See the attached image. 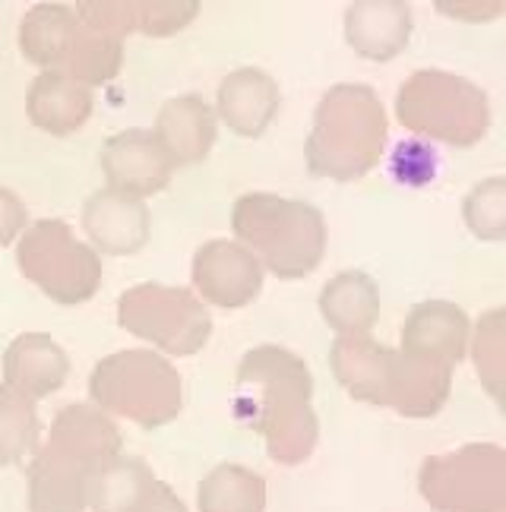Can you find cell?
Wrapping results in <instances>:
<instances>
[{"instance_id":"1","label":"cell","mask_w":506,"mask_h":512,"mask_svg":"<svg viewBox=\"0 0 506 512\" xmlns=\"http://www.w3.org/2000/svg\"><path fill=\"white\" fill-rule=\"evenodd\" d=\"M238 418L266 440V452L279 465H301L317 446L320 424L310 396L314 377L307 364L279 345H260L244 354L238 367Z\"/></svg>"},{"instance_id":"2","label":"cell","mask_w":506,"mask_h":512,"mask_svg":"<svg viewBox=\"0 0 506 512\" xmlns=\"http://www.w3.org/2000/svg\"><path fill=\"white\" fill-rule=\"evenodd\" d=\"M389 121L380 95L364 83H339L314 111V130L307 136V171L326 181H358L371 174L386 149Z\"/></svg>"},{"instance_id":"3","label":"cell","mask_w":506,"mask_h":512,"mask_svg":"<svg viewBox=\"0 0 506 512\" xmlns=\"http://www.w3.org/2000/svg\"><path fill=\"white\" fill-rule=\"evenodd\" d=\"M231 231L282 282L307 279L326 256V219L314 203L279 193H244L231 209Z\"/></svg>"},{"instance_id":"4","label":"cell","mask_w":506,"mask_h":512,"mask_svg":"<svg viewBox=\"0 0 506 512\" xmlns=\"http://www.w3.org/2000/svg\"><path fill=\"white\" fill-rule=\"evenodd\" d=\"M396 117L408 133L469 149L491 130V98L465 76L415 70L396 92Z\"/></svg>"},{"instance_id":"5","label":"cell","mask_w":506,"mask_h":512,"mask_svg":"<svg viewBox=\"0 0 506 512\" xmlns=\"http://www.w3.org/2000/svg\"><path fill=\"white\" fill-rule=\"evenodd\" d=\"M89 396L105 415H118L146 430L165 427L181 415V373L162 354L146 348L114 351L92 367Z\"/></svg>"},{"instance_id":"6","label":"cell","mask_w":506,"mask_h":512,"mask_svg":"<svg viewBox=\"0 0 506 512\" xmlns=\"http://www.w3.org/2000/svg\"><path fill=\"white\" fill-rule=\"evenodd\" d=\"M16 266L54 304L76 307L102 285V256L61 219H42L19 234Z\"/></svg>"},{"instance_id":"7","label":"cell","mask_w":506,"mask_h":512,"mask_svg":"<svg viewBox=\"0 0 506 512\" xmlns=\"http://www.w3.org/2000/svg\"><path fill=\"white\" fill-rule=\"evenodd\" d=\"M118 323L130 336L174 358H190L203 351L212 336V317L197 294L159 282L124 291L118 301Z\"/></svg>"},{"instance_id":"8","label":"cell","mask_w":506,"mask_h":512,"mask_svg":"<svg viewBox=\"0 0 506 512\" xmlns=\"http://www.w3.org/2000/svg\"><path fill=\"white\" fill-rule=\"evenodd\" d=\"M418 487L437 512H503L506 452L494 443H469L446 456L424 459Z\"/></svg>"},{"instance_id":"9","label":"cell","mask_w":506,"mask_h":512,"mask_svg":"<svg viewBox=\"0 0 506 512\" xmlns=\"http://www.w3.org/2000/svg\"><path fill=\"white\" fill-rule=\"evenodd\" d=\"M193 294L212 307L241 310L263 291V266L238 241H206L193 253Z\"/></svg>"},{"instance_id":"10","label":"cell","mask_w":506,"mask_h":512,"mask_svg":"<svg viewBox=\"0 0 506 512\" xmlns=\"http://www.w3.org/2000/svg\"><path fill=\"white\" fill-rule=\"evenodd\" d=\"M102 171L111 190L136 196H155L171 184L174 162L168 159V152L162 143L155 140L152 130H121L105 140L102 152Z\"/></svg>"},{"instance_id":"11","label":"cell","mask_w":506,"mask_h":512,"mask_svg":"<svg viewBox=\"0 0 506 512\" xmlns=\"http://www.w3.org/2000/svg\"><path fill=\"white\" fill-rule=\"evenodd\" d=\"M149 209L136 196L118 190H95L83 206V231L92 250L105 256H133L149 241Z\"/></svg>"},{"instance_id":"12","label":"cell","mask_w":506,"mask_h":512,"mask_svg":"<svg viewBox=\"0 0 506 512\" xmlns=\"http://www.w3.org/2000/svg\"><path fill=\"white\" fill-rule=\"evenodd\" d=\"M415 19L405 0H355L345 10V42L364 61L386 64L408 48Z\"/></svg>"},{"instance_id":"13","label":"cell","mask_w":506,"mask_h":512,"mask_svg":"<svg viewBox=\"0 0 506 512\" xmlns=\"http://www.w3.org/2000/svg\"><path fill=\"white\" fill-rule=\"evenodd\" d=\"M282 105L279 83L260 67H241L231 70L219 83L216 92V111L222 124L244 140H257L276 121Z\"/></svg>"},{"instance_id":"14","label":"cell","mask_w":506,"mask_h":512,"mask_svg":"<svg viewBox=\"0 0 506 512\" xmlns=\"http://www.w3.org/2000/svg\"><path fill=\"white\" fill-rule=\"evenodd\" d=\"M152 133L168 152L174 168L200 165L216 146V111L206 105V98L193 92L168 98L159 108Z\"/></svg>"},{"instance_id":"15","label":"cell","mask_w":506,"mask_h":512,"mask_svg":"<svg viewBox=\"0 0 506 512\" xmlns=\"http://www.w3.org/2000/svg\"><path fill=\"white\" fill-rule=\"evenodd\" d=\"M469 317L453 301H421L402 326V348L408 354L456 367L469 351Z\"/></svg>"},{"instance_id":"16","label":"cell","mask_w":506,"mask_h":512,"mask_svg":"<svg viewBox=\"0 0 506 512\" xmlns=\"http://www.w3.org/2000/svg\"><path fill=\"white\" fill-rule=\"evenodd\" d=\"M70 377V358L45 332H23L4 351V386L32 402L51 396Z\"/></svg>"},{"instance_id":"17","label":"cell","mask_w":506,"mask_h":512,"mask_svg":"<svg viewBox=\"0 0 506 512\" xmlns=\"http://www.w3.org/2000/svg\"><path fill=\"white\" fill-rule=\"evenodd\" d=\"M450 389L453 367L408 351L393 354L386 408H396L405 418H434L450 399Z\"/></svg>"},{"instance_id":"18","label":"cell","mask_w":506,"mask_h":512,"mask_svg":"<svg viewBox=\"0 0 506 512\" xmlns=\"http://www.w3.org/2000/svg\"><path fill=\"white\" fill-rule=\"evenodd\" d=\"M121 430L102 408L95 405H64L54 415L51 437L45 446H51L61 456L80 462L86 468L102 465L114 456H121Z\"/></svg>"},{"instance_id":"19","label":"cell","mask_w":506,"mask_h":512,"mask_svg":"<svg viewBox=\"0 0 506 512\" xmlns=\"http://www.w3.org/2000/svg\"><path fill=\"white\" fill-rule=\"evenodd\" d=\"M393 354L396 351L377 345L371 336H336L333 348H329V367L352 399L386 405Z\"/></svg>"},{"instance_id":"20","label":"cell","mask_w":506,"mask_h":512,"mask_svg":"<svg viewBox=\"0 0 506 512\" xmlns=\"http://www.w3.org/2000/svg\"><path fill=\"white\" fill-rule=\"evenodd\" d=\"M95 108L92 89L54 70H42L26 92L29 121L51 136H70L80 130Z\"/></svg>"},{"instance_id":"21","label":"cell","mask_w":506,"mask_h":512,"mask_svg":"<svg viewBox=\"0 0 506 512\" xmlns=\"http://www.w3.org/2000/svg\"><path fill=\"white\" fill-rule=\"evenodd\" d=\"M317 307L336 336H371L380 320V288L367 272L345 269L323 285Z\"/></svg>"},{"instance_id":"22","label":"cell","mask_w":506,"mask_h":512,"mask_svg":"<svg viewBox=\"0 0 506 512\" xmlns=\"http://www.w3.org/2000/svg\"><path fill=\"white\" fill-rule=\"evenodd\" d=\"M152 468L136 456H114L86 478V506L92 512H143L155 490Z\"/></svg>"},{"instance_id":"23","label":"cell","mask_w":506,"mask_h":512,"mask_svg":"<svg viewBox=\"0 0 506 512\" xmlns=\"http://www.w3.org/2000/svg\"><path fill=\"white\" fill-rule=\"evenodd\" d=\"M89 471L92 468L42 446L29 462V512H83Z\"/></svg>"},{"instance_id":"24","label":"cell","mask_w":506,"mask_h":512,"mask_svg":"<svg viewBox=\"0 0 506 512\" xmlns=\"http://www.w3.org/2000/svg\"><path fill=\"white\" fill-rule=\"evenodd\" d=\"M80 19L67 4H35L19 23V48L26 61L61 73L73 51Z\"/></svg>"},{"instance_id":"25","label":"cell","mask_w":506,"mask_h":512,"mask_svg":"<svg viewBox=\"0 0 506 512\" xmlns=\"http://www.w3.org/2000/svg\"><path fill=\"white\" fill-rule=\"evenodd\" d=\"M200 512H266V481L253 468L222 462L200 481Z\"/></svg>"},{"instance_id":"26","label":"cell","mask_w":506,"mask_h":512,"mask_svg":"<svg viewBox=\"0 0 506 512\" xmlns=\"http://www.w3.org/2000/svg\"><path fill=\"white\" fill-rule=\"evenodd\" d=\"M121 64H124V38L111 35L105 29L86 26L80 19V32H76L73 51H70L61 73L76 80L80 86L92 89L99 83H111L114 76L121 73Z\"/></svg>"},{"instance_id":"27","label":"cell","mask_w":506,"mask_h":512,"mask_svg":"<svg viewBox=\"0 0 506 512\" xmlns=\"http://www.w3.org/2000/svg\"><path fill=\"white\" fill-rule=\"evenodd\" d=\"M38 415L35 402L0 386V468L23 465L38 452Z\"/></svg>"},{"instance_id":"28","label":"cell","mask_w":506,"mask_h":512,"mask_svg":"<svg viewBox=\"0 0 506 512\" xmlns=\"http://www.w3.org/2000/svg\"><path fill=\"white\" fill-rule=\"evenodd\" d=\"M462 219L478 241L506 238V177H484L462 200Z\"/></svg>"},{"instance_id":"29","label":"cell","mask_w":506,"mask_h":512,"mask_svg":"<svg viewBox=\"0 0 506 512\" xmlns=\"http://www.w3.org/2000/svg\"><path fill=\"white\" fill-rule=\"evenodd\" d=\"M503 307H494L481 317L478 323V339H475V367L481 383L488 386L491 396L500 402L503 396V358H506V339H503Z\"/></svg>"},{"instance_id":"30","label":"cell","mask_w":506,"mask_h":512,"mask_svg":"<svg viewBox=\"0 0 506 512\" xmlns=\"http://www.w3.org/2000/svg\"><path fill=\"white\" fill-rule=\"evenodd\" d=\"M200 13V0H133L136 32L149 38H168L187 29Z\"/></svg>"},{"instance_id":"31","label":"cell","mask_w":506,"mask_h":512,"mask_svg":"<svg viewBox=\"0 0 506 512\" xmlns=\"http://www.w3.org/2000/svg\"><path fill=\"white\" fill-rule=\"evenodd\" d=\"M29 225V209L19 196L7 187H0V247L13 244Z\"/></svg>"},{"instance_id":"32","label":"cell","mask_w":506,"mask_h":512,"mask_svg":"<svg viewBox=\"0 0 506 512\" xmlns=\"http://www.w3.org/2000/svg\"><path fill=\"white\" fill-rule=\"evenodd\" d=\"M437 10L446 13V16H456V19H494L503 13V4L500 0H491V4H481V0H469V4H456V0H437Z\"/></svg>"},{"instance_id":"33","label":"cell","mask_w":506,"mask_h":512,"mask_svg":"<svg viewBox=\"0 0 506 512\" xmlns=\"http://www.w3.org/2000/svg\"><path fill=\"white\" fill-rule=\"evenodd\" d=\"M143 512H187L184 500L174 494V490L165 481H155V490L149 497V506Z\"/></svg>"}]
</instances>
